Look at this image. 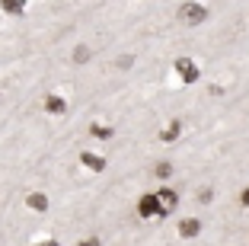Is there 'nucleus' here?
<instances>
[{"label": "nucleus", "mask_w": 249, "mask_h": 246, "mask_svg": "<svg viewBox=\"0 0 249 246\" xmlns=\"http://www.w3.org/2000/svg\"><path fill=\"white\" fill-rule=\"evenodd\" d=\"M45 112H52V115H64L67 102L61 99V96H45Z\"/></svg>", "instance_id": "obj_7"}, {"label": "nucleus", "mask_w": 249, "mask_h": 246, "mask_svg": "<svg viewBox=\"0 0 249 246\" xmlns=\"http://www.w3.org/2000/svg\"><path fill=\"white\" fill-rule=\"evenodd\" d=\"M157 202H160V217H166V214H173V211H176L179 195L173 192V189H160V192H157Z\"/></svg>", "instance_id": "obj_3"}, {"label": "nucleus", "mask_w": 249, "mask_h": 246, "mask_svg": "<svg viewBox=\"0 0 249 246\" xmlns=\"http://www.w3.org/2000/svg\"><path fill=\"white\" fill-rule=\"evenodd\" d=\"M73 61H77V64L89 61V48H87V45H77V48H73Z\"/></svg>", "instance_id": "obj_11"}, {"label": "nucleus", "mask_w": 249, "mask_h": 246, "mask_svg": "<svg viewBox=\"0 0 249 246\" xmlns=\"http://www.w3.org/2000/svg\"><path fill=\"white\" fill-rule=\"evenodd\" d=\"M77 246H99V240H96V237H89V240H80Z\"/></svg>", "instance_id": "obj_14"}, {"label": "nucleus", "mask_w": 249, "mask_h": 246, "mask_svg": "<svg viewBox=\"0 0 249 246\" xmlns=\"http://www.w3.org/2000/svg\"><path fill=\"white\" fill-rule=\"evenodd\" d=\"M26 205H29L32 211H48V198H45L42 192H32V195L26 198Z\"/></svg>", "instance_id": "obj_9"}, {"label": "nucleus", "mask_w": 249, "mask_h": 246, "mask_svg": "<svg viewBox=\"0 0 249 246\" xmlns=\"http://www.w3.org/2000/svg\"><path fill=\"white\" fill-rule=\"evenodd\" d=\"M32 246H61L58 240H42V243H32Z\"/></svg>", "instance_id": "obj_16"}, {"label": "nucleus", "mask_w": 249, "mask_h": 246, "mask_svg": "<svg viewBox=\"0 0 249 246\" xmlns=\"http://www.w3.org/2000/svg\"><path fill=\"white\" fill-rule=\"evenodd\" d=\"M80 163H83V167H89L93 173H103V170H106V160L99 157V153H93V151H83L80 153Z\"/></svg>", "instance_id": "obj_5"}, {"label": "nucleus", "mask_w": 249, "mask_h": 246, "mask_svg": "<svg viewBox=\"0 0 249 246\" xmlns=\"http://www.w3.org/2000/svg\"><path fill=\"white\" fill-rule=\"evenodd\" d=\"M169 173H173V167H169V163H160V167H157V176H160V179H166Z\"/></svg>", "instance_id": "obj_13"}, {"label": "nucleus", "mask_w": 249, "mask_h": 246, "mask_svg": "<svg viewBox=\"0 0 249 246\" xmlns=\"http://www.w3.org/2000/svg\"><path fill=\"white\" fill-rule=\"evenodd\" d=\"M176 74L185 80V83H195L201 71H198V64H195L192 58H176Z\"/></svg>", "instance_id": "obj_4"}, {"label": "nucleus", "mask_w": 249, "mask_h": 246, "mask_svg": "<svg viewBox=\"0 0 249 246\" xmlns=\"http://www.w3.org/2000/svg\"><path fill=\"white\" fill-rule=\"evenodd\" d=\"M0 7H3V13H13V16L26 13V3H22V0H3Z\"/></svg>", "instance_id": "obj_10"}, {"label": "nucleus", "mask_w": 249, "mask_h": 246, "mask_svg": "<svg viewBox=\"0 0 249 246\" xmlns=\"http://www.w3.org/2000/svg\"><path fill=\"white\" fill-rule=\"evenodd\" d=\"M138 214H141V217H160V202H157V192H147V195H141Z\"/></svg>", "instance_id": "obj_2"}, {"label": "nucleus", "mask_w": 249, "mask_h": 246, "mask_svg": "<svg viewBox=\"0 0 249 246\" xmlns=\"http://www.w3.org/2000/svg\"><path fill=\"white\" fill-rule=\"evenodd\" d=\"M179 131H182V125H179L176 118H173V122H169L166 128L160 131V141H163V144H169V141H176V138H179Z\"/></svg>", "instance_id": "obj_8"}, {"label": "nucleus", "mask_w": 249, "mask_h": 246, "mask_svg": "<svg viewBox=\"0 0 249 246\" xmlns=\"http://www.w3.org/2000/svg\"><path fill=\"white\" fill-rule=\"evenodd\" d=\"M179 19L189 22V26H195V22L208 19V10L201 7V3H182V7H179Z\"/></svg>", "instance_id": "obj_1"}, {"label": "nucleus", "mask_w": 249, "mask_h": 246, "mask_svg": "<svg viewBox=\"0 0 249 246\" xmlns=\"http://www.w3.org/2000/svg\"><path fill=\"white\" fill-rule=\"evenodd\" d=\"M240 202H243V208H249V189H243V195H240Z\"/></svg>", "instance_id": "obj_15"}, {"label": "nucleus", "mask_w": 249, "mask_h": 246, "mask_svg": "<svg viewBox=\"0 0 249 246\" xmlns=\"http://www.w3.org/2000/svg\"><path fill=\"white\" fill-rule=\"evenodd\" d=\"M201 233V221H195V217H185V221H179V237H198Z\"/></svg>", "instance_id": "obj_6"}, {"label": "nucleus", "mask_w": 249, "mask_h": 246, "mask_svg": "<svg viewBox=\"0 0 249 246\" xmlns=\"http://www.w3.org/2000/svg\"><path fill=\"white\" fill-rule=\"evenodd\" d=\"M93 138H112V128H106V125H93Z\"/></svg>", "instance_id": "obj_12"}]
</instances>
